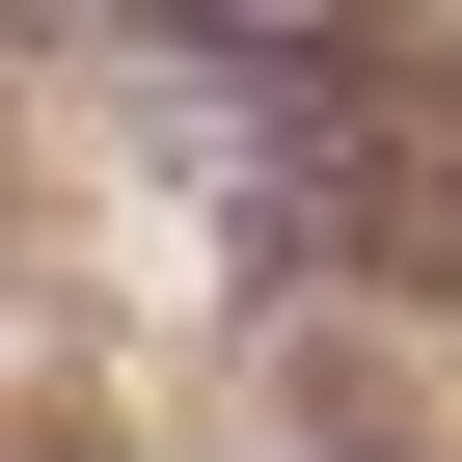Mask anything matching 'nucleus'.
I'll return each instance as SVG.
<instances>
[{
	"instance_id": "obj_1",
	"label": "nucleus",
	"mask_w": 462,
	"mask_h": 462,
	"mask_svg": "<svg viewBox=\"0 0 462 462\" xmlns=\"http://www.w3.org/2000/svg\"><path fill=\"white\" fill-rule=\"evenodd\" d=\"M245 190H273V245H327V273H381V300H462V136H435L408 82L273 109V136H245Z\"/></svg>"
},
{
	"instance_id": "obj_2",
	"label": "nucleus",
	"mask_w": 462,
	"mask_h": 462,
	"mask_svg": "<svg viewBox=\"0 0 462 462\" xmlns=\"http://www.w3.org/2000/svg\"><path fill=\"white\" fill-rule=\"evenodd\" d=\"M163 55H217L245 109H327V82H381V0H136Z\"/></svg>"
}]
</instances>
